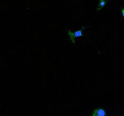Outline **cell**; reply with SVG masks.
<instances>
[{"mask_svg": "<svg viewBox=\"0 0 124 116\" xmlns=\"http://www.w3.org/2000/svg\"><path fill=\"white\" fill-rule=\"evenodd\" d=\"M83 30V28H82V29H80V30L77 31L74 33L72 32L70 30L68 31V33L70 37L71 40L73 43H75V40H74L75 38L79 37H80L83 35V34L82 33Z\"/></svg>", "mask_w": 124, "mask_h": 116, "instance_id": "1", "label": "cell"}, {"mask_svg": "<svg viewBox=\"0 0 124 116\" xmlns=\"http://www.w3.org/2000/svg\"><path fill=\"white\" fill-rule=\"evenodd\" d=\"M106 0H104V1H100V2H99V5L98 6L97 10V11H99V10H100L101 8H102L105 6V5L106 4Z\"/></svg>", "mask_w": 124, "mask_h": 116, "instance_id": "3", "label": "cell"}, {"mask_svg": "<svg viewBox=\"0 0 124 116\" xmlns=\"http://www.w3.org/2000/svg\"><path fill=\"white\" fill-rule=\"evenodd\" d=\"M106 115V111L102 108H98L93 111L92 116H105Z\"/></svg>", "mask_w": 124, "mask_h": 116, "instance_id": "2", "label": "cell"}, {"mask_svg": "<svg viewBox=\"0 0 124 116\" xmlns=\"http://www.w3.org/2000/svg\"><path fill=\"white\" fill-rule=\"evenodd\" d=\"M100 1H104V0H100Z\"/></svg>", "mask_w": 124, "mask_h": 116, "instance_id": "5", "label": "cell"}, {"mask_svg": "<svg viewBox=\"0 0 124 116\" xmlns=\"http://www.w3.org/2000/svg\"><path fill=\"white\" fill-rule=\"evenodd\" d=\"M121 11V14H122V16H123V17L124 18V8H122Z\"/></svg>", "mask_w": 124, "mask_h": 116, "instance_id": "4", "label": "cell"}]
</instances>
